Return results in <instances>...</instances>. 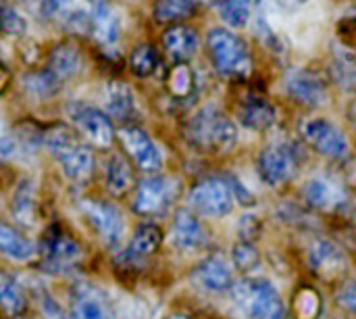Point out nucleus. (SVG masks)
<instances>
[{
	"label": "nucleus",
	"instance_id": "obj_45",
	"mask_svg": "<svg viewBox=\"0 0 356 319\" xmlns=\"http://www.w3.org/2000/svg\"><path fill=\"white\" fill-rule=\"evenodd\" d=\"M0 319H4V316H2V311H0Z\"/></svg>",
	"mask_w": 356,
	"mask_h": 319
},
{
	"label": "nucleus",
	"instance_id": "obj_13",
	"mask_svg": "<svg viewBox=\"0 0 356 319\" xmlns=\"http://www.w3.org/2000/svg\"><path fill=\"white\" fill-rule=\"evenodd\" d=\"M52 163L56 165V169L63 176V180L73 184V186H77V188L88 186L96 178V171H98L96 148H92L83 140H79L75 146H71L65 153H60L56 159H52Z\"/></svg>",
	"mask_w": 356,
	"mask_h": 319
},
{
	"label": "nucleus",
	"instance_id": "obj_27",
	"mask_svg": "<svg viewBox=\"0 0 356 319\" xmlns=\"http://www.w3.org/2000/svg\"><path fill=\"white\" fill-rule=\"evenodd\" d=\"M125 65H127V71L136 79H150L163 67V52L154 44L142 42V44H136L129 50V54L125 59Z\"/></svg>",
	"mask_w": 356,
	"mask_h": 319
},
{
	"label": "nucleus",
	"instance_id": "obj_34",
	"mask_svg": "<svg viewBox=\"0 0 356 319\" xmlns=\"http://www.w3.org/2000/svg\"><path fill=\"white\" fill-rule=\"evenodd\" d=\"M23 148L15 130V123L0 115V165H15L23 161Z\"/></svg>",
	"mask_w": 356,
	"mask_h": 319
},
{
	"label": "nucleus",
	"instance_id": "obj_8",
	"mask_svg": "<svg viewBox=\"0 0 356 319\" xmlns=\"http://www.w3.org/2000/svg\"><path fill=\"white\" fill-rule=\"evenodd\" d=\"M67 307L71 319H117V309L108 293L81 276L69 282Z\"/></svg>",
	"mask_w": 356,
	"mask_h": 319
},
{
	"label": "nucleus",
	"instance_id": "obj_20",
	"mask_svg": "<svg viewBox=\"0 0 356 319\" xmlns=\"http://www.w3.org/2000/svg\"><path fill=\"white\" fill-rule=\"evenodd\" d=\"M169 242L179 253H196L209 244V234L194 211L177 209L169 232Z\"/></svg>",
	"mask_w": 356,
	"mask_h": 319
},
{
	"label": "nucleus",
	"instance_id": "obj_35",
	"mask_svg": "<svg viewBox=\"0 0 356 319\" xmlns=\"http://www.w3.org/2000/svg\"><path fill=\"white\" fill-rule=\"evenodd\" d=\"M213 8L217 10L219 19L232 27H244L250 21V8L246 0H213Z\"/></svg>",
	"mask_w": 356,
	"mask_h": 319
},
{
	"label": "nucleus",
	"instance_id": "obj_11",
	"mask_svg": "<svg viewBox=\"0 0 356 319\" xmlns=\"http://www.w3.org/2000/svg\"><path fill=\"white\" fill-rule=\"evenodd\" d=\"M42 65L52 73V77L63 88H67L86 73L88 54H86V50L77 38L65 36V38H60L48 46Z\"/></svg>",
	"mask_w": 356,
	"mask_h": 319
},
{
	"label": "nucleus",
	"instance_id": "obj_36",
	"mask_svg": "<svg viewBox=\"0 0 356 319\" xmlns=\"http://www.w3.org/2000/svg\"><path fill=\"white\" fill-rule=\"evenodd\" d=\"M77 0H38L35 13L44 23H58L60 17L75 4Z\"/></svg>",
	"mask_w": 356,
	"mask_h": 319
},
{
	"label": "nucleus",
	"instance_id": "obj_6",
	"mask_svg": "<svg viewBox=\"0 0 356 319\" xmlns=\"http://www.w3.org/2000/svg\"><path fill=\"white\" fill-rule=\"evenodd\" d=\"M232 301L246 319H290L277 288L265 278H246L232 286Z\"/></svg>",
	"mask_w": 356,
	"mask_h": 319
},
{
	"label": "nucleus",
	"instance_id": "obj_18",
	"mask_svg": "<svg viewBox=\"0 0 356 319\" xmlns=\"http://www.w3.org/2000/svg\"><path fill=\"white\" fill-rule=\"evenodd\" d=\"M17 88H19V94L29 102V104H35V107H44V104H50L54 102L60 94H63V86L52 77V73L44 67V65H38V67H27L17 79H15Z\"/></svg>",
	"mask_w": 356,
	"mask_h": 319
},
{
	"label": "nucleus",
	"instance_id": "obj_21",
	"mask_svg": "<svg viewBox=\"0 0 356 319\" xmlns=\"http://www.w3.org/2000/svg\"><path fill=\"white\" fill-rule=\"evenodd\" d=\"M31 290L17 274L0 270V311L4 319H23L31 311Z\"/></svg>",
	"mask_w": 356,
	"mask_h": 319
},
{
	"label": "nucleus",
	"instance_id": "obj_42",
	"mask_svg": "<svg viewBox=\"0 0 356 319\" xmlns=\"http://www.w3.org/2000/svg\"><path fill=\"white\" fill-rule=\"evenodd\" d=\"M190 2H192L196 8H198V6H202V4H213V0H190Z\"/></svg>",
	"mask_w": 356,
	"mask_h": 319
},
{
	"label": "nucleus",
	"instance_id": "obj_26",
	"mask_svg": "<svg viewBox=\"0 0 356 319\" xmlns=\"http://www.w3.org/2000/svg\"><path fill=\"white\" fill-rule=\"evenodd\" d=\"M238 119L246 130L267 132L277 123V109L263 96H248L238 111Z\"/></svg>",
	"mask_w": 356,
	"mask_h": 319
},
{
	"label": "nucleus",
	"instance_id": "obj_40",
	"mask_svg": "<svg viewBox=\"0 0 356 319\" xmlns=\"http://www.w3.org/2000/svg\"><path fill=\"white\" fill-rule=\"evenodd\" d=\"M10 84H13V75H10V71H8L6 63L0 59V96L8 90Z\"/></svg>",
	"mask_w": 356,
	"mask_h": 319
},
{
	"label": "nucleus",
	"instance_id": "obj_43",
	"mask_svg": "<svg viewBox=\"0 0 356 319\" xmlns=\"http://www.w3.org/2000/svg\"><path fill=\"white\" fill-rule=\"evenodd\" d=\"M246 2H250V4H259L261 0H246Z\"/></svg>",
	"mask_w": 356,
	"mask_h": 319
},
{
	"label": "nucleus",
	"instance_id": "obj_28",
	"mask_svg": "<svg viewBox=\"0 0 356 319\" xmlns=\"http://www.w3.org/2000/svg\"><path fill=\"white\" fill-rule=\"evenodd\" d=\"M309 263H311V267L319 276L332 278V276L340 274L346 267V257H344V253L332 240L321 238V240H317V242L311 244Z\"/></svg>",
	"mask_w": 356,
	"mask_h": 319
},
{
	"label": "nucleus",
	"instance_id": "obj_12",
	"mask_svg": "<svg viewBox=\"0 0 356 319\" xmlns=\"http://www.w3.org/2000/svg\"><path fill=\"white\" fill-rule=\"evenodd\" d=\"M40 184L33 176H19L8 192V219L21 230H35L40 224Z\"/></svg>",
	"mask_w": 356,
	"mask_h": 319
},
{
	"label": "nucleus",
	"instance_id": "obj_41",
	"mask_svg": "<svg viewBox=\"0 0 356 319\" xmlns=\"http://www.w3.org/2000/svg\"><path fill=\"white\" fill-rule=\"evenodd\" d=\"M163 319H192V318H188V316H184V313H169V316H165Z\"/></svg>",
	"mask_w": 356,
	"mask_h": 319
},
{
	"label": "nucleus",
	"instance_id": "obj_16",
	"mask_svg": "<svg viewBox=\"0 0 356 319\" xmlns=\"http://www.w3.org/2000/svg\"><path fill=\"white\" fill-rule=\"evenodd\" d=\"M102 190L108 199H125L136 186V167L123 150H108L100 167Z\"/></svg>",
	"mask_w": 356,
	"mask_h": 319
},
{
	"label": "nucleus",
	"instance_id": "obj_29",
	"mask_svg": "<svg viewBox=\"0 0 356 319\" xmlns=\"http://www.w3.org/2000/svg\"><path fill=\"white\" fill-rule=\"evenodd\" d=\"M305 199L317 209H336L344 203V190L327 178H311L305 184Z\"/></svg>",
	"mask_w": 356,
	"mask_h": 319
},
{
	"label": "nucleus",
	"instance_id": "obj_19",
	"mask_svg": "<svg viewBox=\"0 0 356 319\" xmlns=\"http://www.w3.org/2000/svg\"><path fill=\"white\" fill-rule=\"evenodd\" d=\"M0 257L15 265H29L38 259V240L10 219L0 217Z\"/></svg>",
	"mask_w": 356,
	"mask_h": 319
},
{
	"label": "nucleus",
	"instance_id": "obj_24",
	"mask_svg": "<svg viewBox=\"0 0 356 319\" xmlns=\"http://www.w3.org/2000/svg\"><path fill=\"white\" fill-rule=\"evenodd\" d=\"M192 280L196 282L198 288L215 295V293L232 290V286H234V272H232V265L223 257L213 255V257L204 259L194 270Z\"/></svg>",
	"mask_w": 356,
	"mask_h": 319
},
{
	"label": "nucleus",
	"instance_id": "obj_14",
	"mask_svg": "<svg viewBox=\"0 0 356 319\" xmlns=\"http://www.w3.org/2000/svg\"><path fill=\"white\" fill-rule=\"evenodd\" d=\"M302 140L327 159H346L350 144L346 134L327 119H309L300 125Z\"/></svg>",
	"mask_w": 356,
	"mask_h": 319
},
{
	"label": "nucleus",
	"instance_id": "obj_32",
	"mask_svg": "<svg viewBox=\"0 0 356 319\" xmlns=\"http://www.w3.org/2000/svg\"><path fill=\"white\" fill-rule=\"evenodd\" d=\"M196 13V6L190 0H154L152 19L159 25H173L190 19Z\"/></svg>",
	"mask_w": 356,
	"mask_h": 319
},
{
	"label": "nucleus",
	"instance_id": "obj_37",
	"mask_svg": "<svg viewBox=\"0 0 356 319\" xmlns=\"http://www.w3.org/2000/svg\"><path fill=\"white\" fill-rule=\"evenodd\" d=\"M232 255H234L236 267H238L240 272H244V274H248V272H252V270L259 267V261H261L259 251H257L248 240L238 242V244L234 247V253H232Z\"/></svg>",
	"mask_w": 356,
	"mask_h": 319
},
{
	"label": "nucleus",
	"instance_id": "obj_15",
	"mask_svg": "<svg viewBox=\"0 0 356 319\" xmlns=\"http://www.w3.org/2000/svg\"><path fill=\"white\" fill-rule=\"evenodd\" d=\"M257 169L263 184L271 188L282 186L298 169V150L290 144H271L259 155Z\"/></svg>",
	"mask_w": 356,
	"mask_h": 319
},
{
	"label": "nucleus",
	"instance_id": "obj_30",
	"mask_svg": "<svg viewBox=\"0 0 356 319\" xmlns=\"http://www.w3.org/2000/svg\"><path fill=\"white\" fill-rule=\"evenodd\" d=\"M29 33V19L15 4L0 2V38L19 42Z\"/></svg>",
	"mask_w": 356,
	"mask_h": 319
},
{
	"label": "nucleus",
	"instance_id": "obj_10",
	"mask_svg": "<svg viewBox=\"0 0 356 319\" xmlns=\"http://www.w3.org/2000/svg\"><path fill=\"white\" fill-rule=\"evenodd\" d=\"M236 207V194L227 178H204L188 192V209L200 217L221 219Z\"/></svg>",
	"mask_w": 356,
	"mask_h": 319
},
{
	"label": "nucleus",
	"instance_id": "obj_33",
	"mask_svg": "<svg viewBox=\"0 0 356 319\" xmlns=\"http://www.w3.org/2000/svg\"><path fill=\"white\" fill-rule=\"evenodd\" d=\"M167 90L173 98L186 100L196 90V75L188 63H175L167 75Z\"/></svg>",
	"mask_w": 356,
	"mask_h": 319
},
{
	"label": "nucleus",
	"instance_id": "obj_4",
	"mask_svg": "<svg viewBox=\"0 0 356 319\" xmlns=\"http://www.w3.org/2000/svg\"><path fill=\"white\" fill-rule=\"evenodd\" d=\"M181 184L177 178L165 173H144L142 180L136 182L129 194V209L134 215L142 219H159L165 217L173 203L177 201Z\"/></svg>",
	"mask_w": 356,
	"mask_h": 319
},
{
	"label": "nucleus",
	"instance_id": "obj_9",
	"mask_svg": "<svg viewBox=\"0 0 356 319\" xmlns=\"http://www.w3.org/2000/svg\"><path fill=\"white\" fill-rule=\"evenodd\" d=\"M117 142L121 150L129 157L136 169L142 173H159L163 171L165 157L161 146L154 142V138L136 121L117 125Z\"/></svg>",
	"mask_w": 356,
	"mask_h": 319
},
{
	"label": "nucleus",
	"instance_id": "obj_5",
	"mask_svg": "<svg viewBox=\"0 0 356 319\" xmlns=\"http://www.w3.org/2000/svg\"><path fill=\"white\" fill-rule=\"evenodd\" d=\"M186 138L202 153H229L238 142V130L227 115L207 107L188 121Z\"/></svg>",
	"mask_w": 356,
	"mask_h": 319
},
{
	"label": "nucleus",
	"instance_id": "obj_44",
	"mask_svg": "<svg viewBox=\"0 0 356 319\" xmlns=\"http://www.w3.org/2000/svg\"><path fill=\"white\" fill-rule=\"evenodd\" d=\"M23 319H40V318H29V316H27V318H23Z\"/></svg>",
	"mask_w": 356,
	"mask_h": 319
},
{
	"label": "nucleus",
	"instance_id": "obj_2",
	"mask_svg": "<svg viewBox=\"0 0 356 319\" xmlns=\"http://www.w3.org/2000/svg\"><path fill=\"white\" fill-rule=\"evenodd\" d=\"M77 215L92 236L111 253L123 247L127 234V219L115 199L108 196H79Z\"/></svg>",
	"mask_w": 356,
	"mask_h": 319
},
{
	"label": "nucleus",
	"instance_id": "obj_39",
	"mask_svg": "<svg viewBox=\"0 0 356 319\" xmlns=\"http://www.w3.org/2000/svg\"><path fill=\"white\" fill-rule=\"evenodd\" d=\"M336 303L344 311L356 313V278H350V280L342 282V286L336 293Z\"/></svg>",
	"mask_w": 356,
	"mask_h": 319
},
{
	"label": "nucleus",
	"instance_id": "obj_3",
	"mask_svg": "<svg viewBox=\"0 0 356 319\" xmlns=\"http://www.w3.org/2000/svg\"><path fill=\"white\" fill-rule=\"evenodd\" d=\"M63 119H67L81 140L96 150L108 153L117 144V123L100 104H92L83 98H71L63 104Z\"/></svg>",
	"mask_w": 356,
	"mask_h": 319
},
{
	"label": "nucleus",
	"instance_id": "obj_7",
	"mask_svg": "<svg viewBox=\"0 0 356 319\" xmlns=\"http://www.w3.org/2000/svg\"><path fill=\"white\" fill-rule=\"evenodd\" d=\"M213 67L223 77H246L252 71V59L246 42L232 29L215 27L207 36Z\"/></svg>",
	"mask_w": 356,
	"mask_h": 319
},
{
	"label": "nucleus",
	"instance_id": "obj_31",
	"mask_svg": "<svg viewBox=\"0 0 356 319\" xmlns=\"http://www.w3.org/2000/svg\"><path fill=\"white\" fill-rule=\"evenodd\" d=\"M31 301L38 307V318L40 319H71L69 307L63 305V301L46 286L33 284L31 288Z\"/></svg>",
	"mask_w": 356,
	"mask_h": 319
},
{
	"label": "nucleus",
	"instance_id": "obj_17",
	"mask_svg": "<svg viewBox=\"0 0 356 319\" xmlns=\"http://www.w3.org/2000/svg\"><path fill=\"white\" fill-rule=\"evenodd\" d=\"M100 107L104 113L117 123H131L138 115V98L134 92V86L121 77H111L102 86Z\"/></svg>",
	"mask_w": 356,
	"mask_h": 319
},
{
	"label": "nucleus",
	"instance_id": "obj_22",
	"mask_svg": "<svg viewBox=\"0 0 356 319\" xmlns=\"http://www.w3.org/2000/svg\"><path fill=\"white\" fill-rule=\"evenodd\" d=\"M161 48L163 54L175 63H190V59L200 48V33L188 23H173L167 25L161 33Z\"/></svg>",
	"mask_w": 356,
	"mask_h": 319
},
{
	"label": "nucleus",
	"instance_id": "obj_23",
	"mask_svg": "<svg viewBox=\"0 0 356 319\" xmlns=\"http://www.w3.org/2000/svg\"><path fill=\"white\" fill-rule=\"evenodd\" d=\"M286 92H288V96H292L296 102H300L305 107H319L327 100V90H325L323 79L305 69L288 73Z\"/></svg>",
	"mask_w": 356,
	"mask_h": 319
},
{
	"label": "nucleus",
	"instance_id": "obj_38",
	"mask_svg": "<svg viewBox=\"0 0 356 319\" xmlns=\"http://www.w3.org/2000/svg\"><path fill=\"white\" fill-rule=\"evenodd\" d=\"M294 311L298 319H315L319 316V297L313 290H302L294 301Z\"/></svg>",
	"mask_w": 356,
	"mask_h": 319
},
{
	"label": "nucleus",
	"instance_id": "obj_1",
	"mask_svg": "<svg viewBox=\"0 0 356 319\" xmlns=\"http://www.w3.org/2000/svg\"><path fill=\"white\" fill-rule=\"evenodd\" d=\"M88 263V249L79 236L63 221H48L38 238V259L33 267L40 276L67 278L79 276Z\"/></svg>",
	"mask_w": 356,
	"mask_h": 319
},
{
	"label": "nucleus",
	"instance_id": "obj_25",
	"mask_svg": "<svg viewBox=\"0 0 356 319\" xmlns=\"http://www.w3.org/2000/svg\"><path fill=\"white\" fill-rule=\"evenodd\" d=\"M165 242V232L163 228L154 221V219H144L142 224H138L127 240V244L123 247L134 259L138 261H148L150 257H154L159 253V249Z\"/></svg>",
	"mask_w": 356,
	"mask_h": 319
}]
</instances>
